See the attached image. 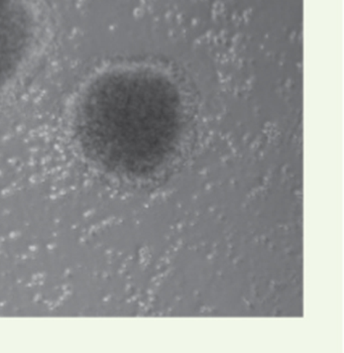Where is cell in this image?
Masks as SVG:
<instances>
[{"label":"cell","instance_id":"obj_1","mask_svg":"<svg viewBox=\"0 0 344 353\" xmlns=\"http://www.w3.org/2000/svg\"><path fill=\"white\" fill-rule=\"evenodd\" d=\"M34 38V19L25 0H0V95L27 62Z\"/></svg>","mask_w":344,"mask_h":353}]
</instances>
